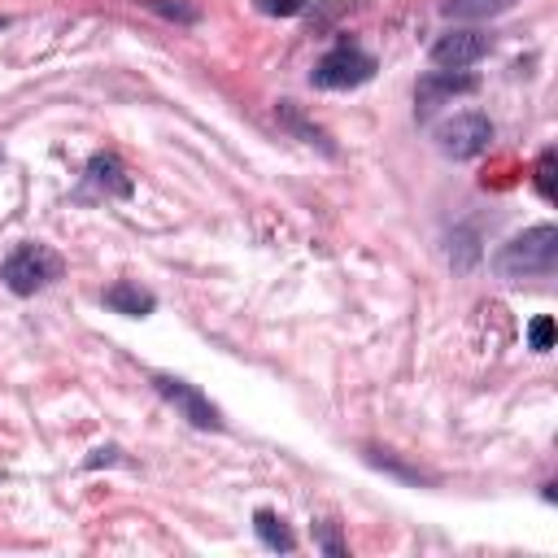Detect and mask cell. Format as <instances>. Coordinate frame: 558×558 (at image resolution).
<instances>
[{"label": "cell", "mask_w": 558, "mask_h": 558, "mask_svg": "<svg viewBox=\"0 0 558 558\" xmlns=\"http://www.w3.org/2000/svg\"><path fill=\"white\" fill-rule=\"evenodd\" d=\"M135 4H140V9H153V13L170 17V22H183V26L201 22V9H196V4H183V0H135Z\"/></svg>", "instance_id": "cell-13"}, {"label": "cell", "mask_w": 558, "mask_h": 558, "mask_svg": "<svg viewBox=\"0 0 558 558\" xmlns=\"http://www.w3.org/2000/svg\"><path fill=\"white\" fill-rule=\"evenodd\" d=\"M314 532H318V549H327V554H336V558L344 554V541L336 536V523H318Z\"/></svg>", "instance_id": "cell-18"}, {"label": "cell", "mask_w": 558, "mask_h": 558, "mask_svg": "<svg viewBox=\"0 0 558 558\" xmlns=\"http://www.w3.org/2000/svg\"><path fill=\"white\" fill-rule=\"evenodd\" d=\"M493 270H497L506 283L549 279V275L558 270V227H554V222H536V227L510 235V240L497 248Z\"/></svg>", "instance_id": "cell-1"}, {"label": "cell", "mask_w": 558, "mask_h": 558, "mask_svg": "<svg viewBox=\"0 0 558 558\" xmlns=\"http://www.w3.org/2000/svg\"><path fill=\"white\" fill-rule=\"evenodd\" d=\"M453 240H458V248H449V262H453L458 270H471V266L480 262V244H475V231H471V227H462Z\"/></svg>", "instance_id": "cell-14"}, {"label": "cell", "mask_w": 558, "mask_h": 558, "mask_svg": "<svg viewBox=\"0 0 558 558\" xmlns=\"http://www.w3.org/2000/svg\"><path fill=\"white\" fill-rule=\"evenodd\" d=\"M61 270H65L61 253H52V248L39 244V240H26V244L9 248V257L0 262V283H4L13 296H35V292H44L48 283H57Z\"/></svg>", "instance_id": "cell-2"}, {"label": "cell", "mask_w": 558, "mask_h": 558, "mask_svg": "<svg viewBox=\"0 0 558 558\" xmlns=\"http://www.w3.org/2000/svg\"><path fill=\"white\" fill-rule=\"evenodd\" d=\"M100 301H105L113 314H126V318H144V314L157 310V296H153L144 283H135V279H118V283H109Z\"/></svg>", "instance_id": "cell-10"}, {"label": "cell", "mask_w": 558, "mask_h": 558, "mask_svg": "<svg viewBox=\"0 0 558 558\" xmlns=\"http://www.w3.org/2000/svg\"><path fill=\"white\" fill-rule=\"evenodd\" d=\"M253 532H257V541L266 545V549H275V554H292L296 549V536H292V527L283 523V514H275V510H253Z\"/></svg>", "instance_id": "cell-11"}, {"label": "cell", "mask_w": 558, "mask_h": 558, "mask_svg": "<svg viewBox=\"0 0 558 558\" xmlns=\"http://www.w3.org/2000/svg\"><path fill=\"white\" fill-rule=\"evenodd\" d=\"M527 340H532V349H536V353L554 349V318H549V314L532 318V327H527Z\"/></svg>", "instance_id": "cell-16"}, {"label": "cell", "mask_w": 558, "mask_h": 558, "mask_svg": "<svg viewBox=\"0 0 558 558\" xmlns=\"http://www.w3.org/2000/svg\"><path fill=\"white\" fill-rule=\"evenodd\" d=\"M432 135H436V148H440L445 157L471 161V157H480V153L493 144V122H488V113H480V109H462V113L436 122Z\"/></svg>", "instance_id": "cell-4"}, {"label": "cell", "mask_w": 558, "mask_h": 558, "mask_svg": "<svg viewBox=\"0 0 558 558\" xmlns=\"http://www.w3.org/2000/svg\"><path fill=\"white\" fill-rule=\"evenodd\" d=\"M275 122H279L288 135H296L301 144H310V148H318V153L336 157V144H331V135H327L318 122H310V118L301 113V105H292V100H279V105H275Z\"/></svg>", "instance_id": "cell-9"}, {"label": "cell", "mask_w": 558, "mask_h": 558, "mask_svg": "<svg viewBox=\"0 0 558 558\" xmlns=\"http://www.w3.org/2000/svg\"><path fill=\"white\" fill-rule=\"evenodd\" d=\"M371 78H375V57L349 35H340L336 48H327L310 70V83L318 92H349V87H362Z\"/></svg>", "instance_id": "cell-3"}, {"label": "cell", "mask_w": 558, "mask_h": 558, "mask_svg": "<svg viewBox=\"0 0 558 558\" xmlns=\"http://www.w3.org/2000/svg\"><path fill=\"white\" fill-rule=\"evenodd\" d=\"M153 388H157V397L170 401V405L179 410V418H187L192 427H201V432H222V427H227V423H222V410H218L196 384L157 371V375H153Z\"/></svg>", "instance_id": "cell-5"}, {"label": "cell", "mask_w": 558, "mask_h": 558, "mask_svg": "<svg viewBox=\"0 0 558 558\" xmlns=\"http://www.w3.org/2000/svg\"><path fill=\"white\" fill-rule=\"evenodd\" d=\"M488 52H493V39L484 31H475V26H453L432 44V61L440 70H466V65L484 61Z\"/></svg>", "instance_id": "cell-6"}, {"label": "cell", "mask_w": 558, "mask_h": 558, "mask_svg": "<svg viewBox=\"0 0 558 558\" xmlns=\"http://www.w3.org/2000/svg\"><path fill=\"white\" fill-rule=\"evenodd\" d=\"M471 92H480L475 74H466V70H427L418 78V87H414V113L427 118L432 109L449 105L453 96H471Z\"/></svg>", "instance_id": "cell-7"}, {"label": "cell", "mask_w": 558, "mask_h": 558, "mask_svg": "<svg viewBox=\"0 0 558 558\" xmlns=\"http://www.w3.org/2000/svg\"><path fill=\"white\" fill-rule=\"evenodd\" d=\"M262 13H275V17H292V13H301L310 0H253Z\"/></svg>", "instance_id": "cell-17"}, {"label": "cell", "mask_w": 558, "mask_h": 558, "mask_svg": "<svg viewBox=\"0 0 558 558\" xmlns=\"http://www.w3.org/2000/svg\"><path fill=\"white\" fill-rule=\"evenodd\" d=\"M554 166H558V157H554V148H545V153L536 157V192H541L545 201L558 196V192H554Z\"/></svg>", "instance_id": "cell-15"}, {"label": "cell", "mask_w": 558, "mask_h": 558, "mask_svg": "<svg viewBox=\"0 0 558 558\" xmlns=\"http://www.w3.org/2000/svg\"><path fill=\"white\" fill-rule=\"evenodd\" d=\"M519 0H440V13L453 22H484L497 13H510Z\"/></svg>", "instance_id": "cell-12"}, {"label": "cell", "mask_w": 558, "mask_h": 558, "mask_svg": "<svg viewBox=\"0 0 558 558\" xmlns=\"http://www.w3.org/2000/svg\"><path fill=\"white\" fill-rule=\"evenodd\" d=\"M135 192L126 166L113 153H92L87 170H83V192L78 196H105V201H126Z\"/></svg>", "instance_id": "cell-8"}, {"label": "cell", "mask_w": 558, "mask_h": 558, "mask_svg": "<svg viewBox=\"0 0 558 558\" xmlns=\"http://www.w3.org/2000/svg\"><path fill=\"white\" fill-rule=\"evenodd\" d=\"M0 26H4V17H0Z\"/></svg>", "instance_id": "cell-19"}]
</instances>
